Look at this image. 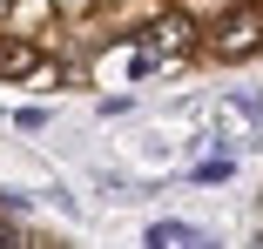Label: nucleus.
Returning <instances> with one entry per match:
<instances>
[{"label": "nucleus", "mask_w": 263, "mask_h": 249, "mask_svg": "<svg viewBox=\"0 0 263 249\" xmlns=\"http://www.w3.org/2000/svg\"><path fill=\"white\" fill-rule=\"evenodd\" d=\"M34 68H41V47L27 34H7V40H0V81H7V88L34 81Z\"/></svg>", "instance_id": "5"}, {"label": "nucleus", "mask_w": 263, "mask_h": 249, "mask_svg": "<svg viewBox=\"0 0 263 249\" xmlns=\"http://www.w3.org/2000/svg\"><path fill=\"white\" fill-rule=\"evenodd\" d=\"M7 121H14L21 135H41V128H47V121H54V115H47L41 101H21V108H7Z\"/></svg>", "instance_id": "9"}, {"label": "nucleus", "mask_w": 263, "mask_h": 249, "mask_svg": "<svg viewBox=\"0 0 263 249\" xmlns=\"http://www.w3.org/2000/svg\"><path fill=\"white\" fill-rule=\"evenodd\" d=\"M95 115H101V121H122V115H135V88H122V94H101V101H95Z\"/></svg>", "instance_id": "10"}, {"label": "nucleus", "mask_w": 263, "mask_h": 249, "mask_svg": "<svg viewBox=\"0 0 263 249\" xmlns=\"http://www.w3.org/2000/svg\"><path fill=\"white\" fill-rule=\"evenodd\" d=\"M135 34H142L148 47H162V54H169V61H176V54L189 61V54H196V47H202V20H196V14L182 7V0H176V7H162V14H148V20H142Z\"/></svg>", "instance_id": "2"}, {"label": "nucleus", "mask_w": 263, "mask_h": 249, "mask_svg": "<svg viewBox=\"0 0 263 249\" xmlns=\"http://www.w3.org/2000/svg\"><path fill=\"white\" fill-rule=\"evenodd\" d=\"M182 182H189V189H230V182H236V148H209Z\"/></svg>", "instance_id": "6"}, {"label": "nucleus", "mask_w": 263, "mask_h": 249, "mask_svg": "<svg viewBox=\"0 0 263 249\" xmlns=\"http://www.w3.org/2000/svg\"><path fill=\"white\" fill-rule=\"evenodd\" d=\"M202 47L216 61H256L263 54V0H243V7L202 20Z\"/></svg>", "instance_id": "1"}, {"label": "nucleus", "mask_w": 263, "mask_h": 249, "mask_svg": "<svg viewBox=\"0 0 263 249\" xmlns=\"http://www.w3.org/2000/svg\"><path fill=\"white\" fill-rule=\"evenodd\" d=\"M101 74H108V81H128V88H148L155 74H169V54L148 47L142 34H128V47H115V54L101 61Z\"/></svg>", "instance_id": "3"}, {"label": "nucleus", "mask_w": 263, "mask_h": 249, "mask_svg": "<svg viewBox=\"0 0 263 249\" xmlns=\"http://www.w3.org/2000/svg\"><path fill=\"white\" fill-rule=\"evenodd\" d=\"M142 242L148 249H202V242H216L202 222H189V216H155L148 229H142Z\"/></svg>", "instance_id": "4"}, {"label": "nucleus", "mask_w": 263, "mask_h": 249, "mask_svg": "<svg viewBox=\"0 0 263 249\" xmlns=\"http://www.w3.org/2000/svg\"><path fill=\"white\" fill-rule=\"evenodd\" d=\"M223 108H230L236 121H250V128H263V88H230V94H223Z\"/></svg>", "instance_id": "7"}, {"label": "nucleus", "mask_w": 263, "mask_h": 249, "mask_svg": "<svg viewBox=\"0 0 263 249\" xmlns=\"http://www.w3.org/2000/svg\"><path fill=\"white\" fill-rule=\"evenodd\" d=\"M41 27H47V0H21V7L7 14V34H27V40H34Z\"/></svg>", "instance_id": "8"}, {"label": "nucleus", "mask_w": 263, "mask_h": 249, "mask_svg": "<svg viewBox=\"0 0 263 249\" xmlns=\"http://www.w3.org/2000/svg\"><path fill=\"white\" fill-rule=\"evenodd\" d=\"M34 209V195H21V189H0V216H27Z\"/></svg>", "instance_id": "11"}]
</instances>
